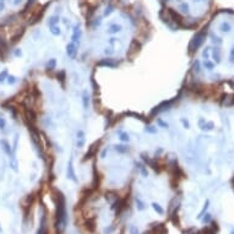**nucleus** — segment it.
I'll use <instances>...</instances> for the list:
<instances>
[{
    "mask_svg": "<svg viewBox=\"0 0 234 234\" xmlns=\"http://www.w3.org/2000/svg\"><path fill=\"white\" fill-rule=\"evenodd\" d=\"M114 150L117 151L118 153H126V152H129V146H126V145H115L114 146Z\"/></svg>",
    "mask_w": 234,
    "mask_h": 234,
    "instance_id": "16",
    "label": "nucleus"
},
{
    "mask_svg": "<svg viewBox=\"0 0 234 234\" xmlns=\"http://www.w3.org/2000/svg\"><path fill=\"white\" fill-rule=\"evenodd\" d=\"M104 53H105V54H107V55H111V54H113V53H114V50H113V47L105 48V50H104Z\"/></svg>",
    "mask_w": 234,
    "mask_h": 234,
    "instance_id": "44",
    "label": "nucleus"
},
{
    "mask_svg": "<svg viewBox=\"0 0 234 234\" xmlns=\"http://www.w3.org/2000/svg\"><path fill=\"white\" fill-rule=\"evenodd\" d=\"M204 67L206 69V70H208V71H212L213 69H214V63L211 61L210 59H208V60H205L204 61Z\"/></svg>",
    "mask_w": 234,
    "mask_h": 234,
    "instance_id": "20",
    "label": "nucleus"
},
{
    "mask_svg": "<svg viewBox=\"0 0 234 234\" xmlns=\"http://www.w3.org/2000/svg\"><path fill=\"white\" fill-rule=\"evenodd\" d=\"M117 134H118L119 140H120L121 142H129V141H130V135L127 134V132H125V131H123V130L119 129V130L117 131Z\"/></svg>",
    "mask_w": 234,
    "mask_h": 234,
    "instance_id": "14",
    "label": "nucleus"
},
{
    "mask_svg": "<svg viewBox=\"0 0 234 234\" xmlns=\"http://www.w3.org/2000/svg\"><path fill=\"white\" fill-rule=\"evenodd\" d=\"M13 55H15V57H21L22 55V50L20 48L15 49V50H13Z\"/></svg>",
    "mask_w": 234,
    "mask_h": 234,
    "instance_id": "43",
    "label": "nucleus"
},
{
    "mask_svg": "<svg viewBox=\"0 0 234 234\" xmlns=\"http://www.w3.org/2000/svg\"><path fill=\"white\" fill-rule=\"evenodd\" d=\"M55 66H57V59H54V58L49 59V61L47 63V69L48 70H54Z\"/></svg>",
    "mask_w": 234,
    "mask_h": 234,
    "instance_id": "21",
    "label": "nucleus"
},
{
    "mask_svg": "<svg viewBox=\"0 0 234 234\" xmlns=\"http://www.w3.org/2000/svg\"><path fill=\"white\" fill-rule=\"evenodd\" d=\"M9 166H10V168L12 169L13 172L19 171V160H17L15 154H12V156L9 157Z\"/></svg>",
    "mask_w": 234,
    "mask_h": 234,
    "instance_id": "11",
    "label": "nucleus"
},
{
    "mask_svg": "<svg viewBox=\"0 0 234 234\" xmlns=\"http://www.w3.org/2000/svg\"><path fill=\"white\" fill-rule=\"evenodd\" d=\"M213 127H214L213 121H205L204 126L201 127V130H204V131H211V130H213Z\"/></svg>",
    "mask_w": 234,
    "mask_h": 234,
    "instance_id": "18",
    "label": "nucleus"
},
{
    "mask_svg": "<svg viewBox=\"0 0 234 234\" xmlns=\"http://www.w3.org/2000/svg\"><path fill=\"white\" fill-rule=\"evenodd\" d=\"M49 31H50V33H52L53 36H55V37H59V36L61 34V30H60V27H59L58 25L49 27Z\"/></svg>",
    "mask_w": 234,
    "mask_h": 234,
    "instance_id": "17",
    "label": "nucleus"
},
{
    "mask_svg": "<svg viewBox=\"0 0 234 234\" xmlns=\"http://www.w3.org/2000/svg\"><path fill=\"white\" fill-rule=\"evenodd\" d=\"M54 199L57 205V213H55V226L58 232H64L67 226V212H66V202L65 197L60 190L54 189Z\"/></svg>",
    "mask_w": 234,
    "mask_h": 234,
    "instance_id": "1",
    "label": "nucleus"
},
{
    "mask_svg": "<svg viewBox=\"0 0 234 234\" xmlns=\"http://www.w3.org/2000/svg\"><path fill=\"white\" fill-rule=\"evenodd\" d=\"M81 36H82V31L80 24H75L72 27V34H71V42L76 44L77 47H80V40H81Z\"/></svg>",
    "mask_w": 234,
    "mask_h": 234,
    "instance_id": "3",
    "label": "nucleus"
},
{
    "mask_svg": "<svg viewBox=\"0 0 234 234\" xmlns=\"http://www.w3.org/2000/svg\"><path fill=\"white\" fill-rule=\"evenodd\" d=\"M210 55H211V53H210V47H206L204 49V52H202V58L205 59V60H208L210 59Z\"/></svg>",
    "mask_w": 234,
    "mask_h": 234,
    "instance_id": "27",
    "label": "nucleus"
},
{
    "mask_svg": "<svg viewBox=\"0 0 234 234\" xmlns=\"http://www.w3.org/2000/svg\"><path fill=\"white\" fill-rule=\"evenodd\" d=\"M98 66H105V67H115L118 65V63H115L112 58H107V59H103L97 63Z\"/></svg>",
    "mask_w": 234,
    "mask_h": 234,
    "instance_id": "8",
    "label": "nucleus"
},
{
    "mask_svg": "<svg viewBox=\"0 0 234 234\" xmlns=\"http://www.w3.org/2000/svg\"><path fill=\"white\" fill-rule=\"evenodd\" d=\"M7 75H9L7 70H3L1 72H0V84H1V82H4V81L7 79Z\"/></svg>",
    "mask_w": 234,
    "mask_h": 234,
    "instance_id": "30",
    "label": "nucleus"
},
{
    "mask_svg": "<svg viewBox=\"0 0 234 234\" xmlns=\"http://www.w3.org/2000/svg\"><path fill=\"white\" fill-rule=\"evenodd\" d=\"M130 234H139V229H137L135 226L130 227Z\"/></svg>",
    "mask_w": 234,
    "mask_h": 234,
    "instance_id": "42",
    "label": "nucleus"
},
{
    "mask_svg": "<svg viewBox=\"0 0 234 234\" xmlns=\"http://www.w3.org/2000/svg\"><path fill=\"white\" fill-rule=\"evenodd\" d=\"M16 81H17V79L13 75H7V79H6V82L9 85H15L16 84Z\"/></svg>",
    "mask_w": 234,
    "mask_h": 234,
    "instance_id": "28",
    "label": "nucleus"
},
{
    "mask_svg": "<svg viewBox=\"0 0 234 234\" xmlns=\"http://www.w3.org/2000/svg\"><path fill=\"white\" fill-rule=\"evenodd\" d=\"M3 231V229H1V226H0V232H1Z\"/></svg>",
    "mask_w": 234,
    "mask_h": 234,
    "instance_id": "51",
    "label": "nucleus"
},
{
    "mask_svg": "<svg viewBox=\"0 0 234 234\" xmlns=\"http://www.w3.org/2000/svg\"><path fill=\"white\" fill-rule=\"evenodd\" d=\"M76 139H86V134L84 130H77L76 132Z\"/></svg>",
    "mask_w": 234,
    "mask_h": 234,
    "instance_id": "36",
    "label": "nucleus"
},
{
    "mask_svg": "<svg viewBox=\"0 0 234 234\" xmlns=\"http://www.w3.org/2000/svg\"><path fill=\"white\" fill-rule=\"evenodd\" d=\"M211 55H212V59L214 60L216 64L221 63V48H219V45H216V47L212 49Z\"/></svg>",
    "mask_w": 234,
    "mask_h": 234,
    "instance_id": "9",
    "label": "nucleus"
},
{
    "mask_svg": "<svg viewBox=\"0 0 234 234\" xmlns=\"http://www.w3.org/2000/svg\"><path fill=\"white\" fill-rule=\"evenodd\" d=\"M231 234H234V229H233V231H232V232H231Z\"/></svg>",
    "mask_w": 234,
    "mask_h": 234,
    "instance_id": "50",
    "label": "nucleus"
},
{
    "mask_svg": "<svg viewBox=\"0 0 234 234\" xmlns=\"http://www.w3.org/2000/svg\"><path fill=\"white\" fill-rule=\"evenodd\" d=\"M107 153H108V147H104L103 151H102V153H100V158H105Z\"/></svg>",
    "mask_w": 234,
    "mask_h": 234,
    "instance_id": "46",
    "label": "nucleus"
},
{
    "mask_svg": "<svg viewBox=\"0 0 234 234\" xmlns=\"http://www.w3.org/2000/svg\"><path fill=\"white\" fill-rule=\"evenodd\" d=\"M6 126V120L3 117H0V130H4Z\"/></svg>",
    "mask_w": 234,
    "mask_h": 234,
    "instance_id": "40",
    "label": "nucleus"
},
{
    "mask_svg": "<svg viewBox=\"0 0 234 234\" xmlns=\"http://www.w3.org/2000/svg\"><path fill=\"white\" fill-rule=\"evenodd\" d=\"M157 124L159 125V127H163V129H168L169 127V124L167 121H164L163 119H160V118H157Z\"/></svg>",
    "mask_w": 234,
    "mask_h": 234,
    "instance_id": "26",
    "label": "nucleus"
},
{
    "mask_svg": "<svg viewBox=\"0 0 234 234\" xmlns=\"http://www.w3.org/2000/svg\"><path fill=\"white\" fill-rule=\"evenodd\" d=\"M206 36H207V33H206L205 31H200L199 33H196L194 36V38L191 39V42L189 44V53L196 52V50L199 49L201 45H202V43L205 42V39H206Z\"/></svg>",
    "mask_w": 234,
    "mask_h": 234,
    "instance_id": "2",
    "label": "nucleus"
},
{
    "mask_svg": "<svg viewBox=\"0 0 234 234\" xmlns=\"http://www.w3.org/2000/svg\"><path fill=\"white\" fill-rule=\"evenodd\" d=\"M195 1H200V0H195Z\"/></svg>",
    "mask_w": 234,
    "mask_h": 234,
    "instance_id": "52",
    "label": "nucleus"
},
{
    "mask_svg": "<svg viewBox=\"0 0 234 234\" xmlns=\"http://www.w3.org/2000/svg\"><path fill=\"white\" fill-rule=\"evenodd\" d=\"M17 144H19V134H15V139H13V147H12V152L16 153L17 151Z\"/></svg>",
    "mask_w": 234,
    "mask_h": 234,
    "instance_id": "29",
    "label": "nucleus"
},
{
    "mask_svg": "<svg viewBox=\"0 0 234 234\" xmlns=\"http://www.w3.org/2000/svg\"><path fill=\"white\" fill-rule=\"evenodd\" d=\"M66 178L72 180L74 183H77V178H76V173L74 169V163H72V158L69 159L67 162V168H66Z\"/></svg>",
    "mask_w": 234,
    "mask_h": 234,
    "instance_id": "4",
    "label": "nucleus"
},
{
    "mask_svg": "<svg viewBox=\"0 0 234 234\" xmlns=\"http://www.w3.org/2000/svg\"><path fill=\"white\" fill-rule=\"evenodd\" d=\"M85 142H86V139H77L76 140V146L77 148H82L85 146Z\"/></svg>",
    "mask_w": 234,
    "mask_h": 234,
    "instance_id": "31",
    "label": "nucleus"
},
{
    "mask_svg": "<svg viewBox=\"0 0 234 234\" xmlns=\"http://www.w3.org/2000/svg\"><path fill=\"white\" fill-rule=\"evenodd\" d=\"M0 146H1L3 151H4V152H5V153H6L7 156H9V157H10V156H12V154H15V153L12 152L11 145L9 144V142H7L6 140H4V139H1V140H0Z\"/></svg>",
    "mask_w": 234,
    "mask_h": 234,
    "instance_id": "7",
    "label": "nucleus"
},
{
    "mask_svg": "<svg viewBox=\"0 0 234 234\" xmlns=\"http://www.w3.org/2000/svg\"><path fill=\"white\" fill-rule=\"evenodd\" d=\"M201 221H202V223H208L210 221H211V214L210 213H206V214H204L202 216V218H201Z\"/></svg>",
    "mask_w": 234,
    "mask_h": 234,
    "instance_id": "37",
    "label": "nucleus"
},
{
    "mask_svg": "<svg viewBox=\"0 0 234 234\" xmlns=\"http://www.w3.org/2000/svg\"><path fill=\"white\" fill-rule=\"evenodd\" d=\"M208 205H210V201H208V200H206V202H205V206H204V208H202V211H201V212L199 213V216H197V218H199V219H201V218H202V216H204V214H205L206 212H207Z\"/></svg>",
    "mask_w": 234,
    "mask_h": 234,
    "instance_id": "25",
    "label": "nucleus"
},
{
    "mask_svg": "<svg viewBox=\"0 0 234 234\" xmlns=\"http://www.w3.org/2000/svg\"><path fill=\"white\" fill-rule=\"evenodd\" d=\"M192 67H194V71H196V74H199L200 72V61L196 60L194 63V65H192Z\"/></svg>",
    "mask_w": 234,
    "mask_h": 234,
    "instance_id": "39",
    "label": "nucleus"
},
{
    "mask_svg": "<svg viewBox=\"0 0 234 234\" xmlns=\"http://www.w3.org/2000/svg\"><path fill=\"white\" fill-rule=\"evenodd\" d=\"M21 1H22V0H15V1H13V5H19Z\"/></svg>",
    "mask_w": 234,
    "mask_h": 234,
    "instance_id": "48",
    "label": "nucleus"
},
{
    "mask_svg": "<svg viewBox=\"0 0 234 234\" xmlns=\"http://www.w3.org/2000/svg\"><path fill=\"white\" fill-rule=\"evenodd\" d=\"M231 30H232V27H231V25H229L228 22H222V24H221V31L224 32V33L231 32Z\"/></svg>",
    "mask_w": 234,
    "mask_h": 234,
    "instance_id": "22",
    "label": "nucleus"
},
{
    "mask_svg": "<svg viewBox=\"0 0 234 234\" xmlns=\"http://www.w3.org/2000/svg\"><path fill=\"white\" fill-rule=\"evenodd\" d=\"M145 131L148 132V134H156V132H157V129H156L154 126H146Z\"/></svg>",
    "mask_w": 234,
    "mask_h": 234,
    "instance_id": "34",
    "label": "nucleus"
},
{
    "mask_svg": "<svg viewBox=\"0 0 234 234\" xmlns=\"http://www.w3.org/2000/svg\"><path fill=\"white\" fill-rule=\"evenodd\" d=\"M114 11V9H113V6H108L107 9H105V10H104V13H103V16L104 17H107V16H109V15H111V13Z\"/></svg>",
    "mask_w": 234,
    "mask_h": 234,
    "instance_id": "38",
    "label": "nucleus"
},
{
    "mask_svg": "<svg viewBox=\"0 0 234 234\" xmlns=\"http://www.w3.org/2000/svg\"><path fill=\"white\" fill-rule=\"evenodd\" d=\"M180 10H181V12H184V13H189V5H187L186 3H183L181 5H180Z\"/></svg>",
    "mask_w": 234,
    "mask_h": 234,
    "instance_id": "32",
    "label": "nucleus"
},
{
    "mask_svg": "<svg viewBox=\"0 0 234 234\" xmlns=\"http://www.w3.org/2000/svg\"><path fill=\"white\" fill-rule=\"evenodd\" d=\"M77 45L76 44H74L72 42H70V43H67L66 44V55L70 58V59H72V60H75L76 59V57H77Z\"/></svg>",
    "mask_w": 234,
    "mask_h": 234,
    "instance_id": "5",
    "label": "nucleus"
},
{
    "mask_svg": "<svg viewBox=\"0 0 234 234\" xmlns=\"http://www.w3.org/2000/svg\"><path fill=\"white\" fill-rule=\"evenodd\" d=\"M229 61L234 64V47L231 49V54H229Z\"/></svg>",
    "mask_w": 234,
    "mask_h": 234,
    "instance_id": "41",
    "label": "nucleus"
},
{
    "mask_svg": "<svg viewBox=\"0 0 234 234\" xmlns=\"http://www.w3.org/2000/svg\"><path fill=\"white\" fill-rule=\"evenodd\" d=\"M135 202H136V207H137V210H139V211H142V210H145V207H146V205H145V202H144V201H142L141 199H140V197H135Z\"/></svg>",
    "mask_w": 234,
    "mask_h": 234,
    "instance_id": "19",
    "label": "nucleus"
},
{
    "mask_svg": "<svg viewBox=\"0 0 234 234\" xmlns=\"http://www.w3.org/2000/svg\"><path fill=\"white\" fill-rule=\"evenodd\" d=\"M172 103H173V100H168V102H167V100H164V102H162L159 105H157V107H156L153 111L151 112V114L153 115V114H156V113H160V112H163V111H167V109H169V107L172 105Z\"/></svg>",
    "mask_w": 234,
    "mask_h": 234,
    "instance_id": "6",
    "label": "nucleus"
},
{
    "mask_svg": "<svg viewBox=\"0 0 234 234\" xmlns=\"http://www.w3.org/2000/svg\"><path fill=\"white\" fill-rule=\"evenodd\" d=\"M59 22H60V17H59L58 15H53V16H50L49 19H48V26H49V27L57 26Z\"/></svg>",
    "mask_w": 234,
    "mask_h": 234,
    "instance_id": "15",
    "label": "nucleus"
},
{
    "mask_svg": "<svg viewBox=\"0 0 234 234\" xmlns=\"http://www.w3.org/2000/svg\"><path fill=\"white\" fill-rule=\"evenodd\" d=\"M135 164H136L137 167H139V169L141 171V174H142V175H144L145 178H146V177H148V172H147V169L145 168L144 164H142V163H137V162H136Z\"/></svg>",
    "mask_w": 234,
    "mask_h": 234,
    "instance_id": "23",
    "label": "nucleus"
},
{
    "mask_svg": "<svg viewBox=\"0 0 234 234\" xmlns=\"http://www.w3.org/2000/svg\"><path fill=\"white\" fill-rule=\"evenodd\" d=\"M212 36V42L214 43V44H217V45H221L222 44V39L219 38V37H217V36H214V34H211Z\"/></svg>",
    "mask_w": 234,
    "mask_h": 234,
    "instance_id": "33",
    "label": "nucleus"
},
{
    "mask_svg": "<svg viewBox=\"0 0 234 234\" xmlns=\"http://www.w3.org/2000/svg\"><path fill=\"white\" fill-rule=\"evenodd\" d=\"M167 1H169V0H167Z\"/></svg>",
    "mask_w": 234,
    "mask_h": 234,
    "instance_id": "53",
    "label": "nucleus"
},
{
    "mask_svg": "<svg viewBox=\"0 0 234 234\" xmlns=\"http://www.w3.org/2000/svg\"><path fill=\"white\" fill-rule=\"evenodd\" d=\"M180 123L183 124V126H184L185 129H189V127H190V124H189V120H187V119L180 118Z\"/></svg>",
    "mask_w": 234,
    "mask_h": 234,
    "instance_id": "35",
    "label": "nucleus"
},
{
    "mask_svg": "<svg viewBox=\"0 0 234 234\" xmlns=\"http://www.w3.org/2000/svg\"><path fill=\"white\" fill-rule=\"evenodd\" d=\"M82 105H84V109L87 111L90 107V94H88V91L85 90L82 92Z\"/></svg>",
    "mask_w": 234,
    "mask_h": 234,
    "instance_id": "12",
    "label": "nucleus"
},
{
    "mask_svg": "<svg viewBox=\"0 0 234 234\" xmlns=\"http://www.w3.org/2000/svg\"><path fill=\"white\" fill-rule=\"evenodd\" d=\"M152 207H153V210H154L158 214H163V213H164V210H163L162 207H160V205H159V204L153 202V204H152Z\"/></svg>",
    "mask_w": 234,
    "mask_h": 234,
    "instance_id": "24",
    "label": "nucleus"
},
{
    "mask_svg": "<svg viewBox=\"0 0 234 234\" xmlns=\"http://www.w3.org/2000/svg\"><path fill=\"white\" fill-rule=\"evenodd\" d=\"M217 232H218V224L216 223V222H213L210 227L204 228L202 232H201V234H216Z\"/></svg>",
    "mask_w": 234,
    "mask_h": 234,
    "instance_id": "10",
    "label": "nucleus"
},
{
    "mask_svg": "<svg viewBox=\"0 0 234 234\" xmlns=\"http://www.w3.org/2000/svg\"><path fill=\"white\" fill-rule=\"evenodd\" d=\"M115 42H117V38H115V37H112V38H109V40H108V44L111 45V47H113V45L115 44Z\"/></svg>",
    "mask_w": 234,
    "mask_h": 234,
    "instance_id": "45",
    "label": "nucleus"
},
{
    "mask_svg": "<svg viewBox=\"0 0 234 234\" xmlns=\"http://www.w3.org/2000/svg\"><path fill=\"white\" fill-rule=\"evenodd\" d=\"M232 185H233V189H234V177L232 178Z\"/></svg>",
    "mask_w": 234,
    "mask_h": 234,
    "instance_id": "49",
    "label": "nucleus"
},
{
    "mask_svg": "<svg viewBox=\"0 0 234 234\" xmlns=\"http://www.w3.org/2000/svg\"><path fill=\"white\" fill-rule=\"evenodd\" d=\"M121 30H123L121 25H118V24H112L111 26L108 27L107 32H108V34H117L118 32H120Z\"/></svg>",
    "mask_w": 234,
    "mask_h": 234,
    "instance_id": "13",
    "label": "nucleus"
},
{
    "mask_svg": "<svg viewBox=\"0 0 234 234\" xmlns=\"http://www.w3.org/2000/svg\"><path fill=\"white\" fill-rule=\"evenodd\" d=\"M5 9V0H0V11Z\"/></svg>",
    "mask_w": 234,
    "mask_h": 234,
    "instance_id": "47",
    "label": "nucleus"
}]
</instances>
